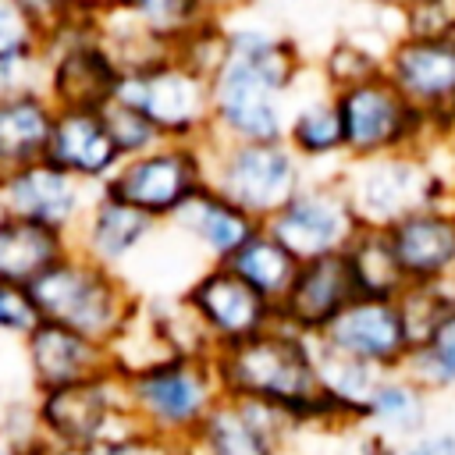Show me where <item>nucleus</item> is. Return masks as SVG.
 Segmentation results:
<instances>
[{
  "mask_svg": "<svg viewBox=\"0 0 455 455\" xmlns=\"http://www.w3.org/2000/svg\"><path fill=\"white\" fill-rule=\"evenodd\" d=\"M306 78L299 43L256 21L224 18V57L210 82V139L281 142L291 96Z\"/></svg>",
  "mask_w": 455,
  "mask_h": 455,
  "instance_id": "f257e3e1",
  "label": "nucleus"
},
{
  "mask_svg": "<svg viewBox=\"0 0 455 455\" xmlns=\"http://www.w3.org/2000/svg\"><path fill=\"white\" fill-rule=\"evenodd\" d=\"M213 370L228 398L270 405L284 412L299 430H348L338 423L320 391L313 338L284 323H274L249 341L220 348L213 355Z\"/></svg>",
  "mask_w": 455,
  "mask_h": 455,
  "instance_id": "f03ea898",
  "label": "nucleus"
},
{
  "mask_svg": "<svg viewBox=\"0 0 455 455\" xmlns=\"http://www.w3.org/2000/svg\"><path fill=\"white\" fill-rule=\"evenodd\" d=\"M338 181L363 228H391L402 217L455 199L441 149H409L373 160H345Z\"/></svg>",
  "mask_w": 455,
  "mask_h": 455,
  "instance_id": "7ed1b4c3",
  "label": "nucleus"
},
{
  "mask_svg": "<svg viewBox=\"0 0 455 455\" xmlns=\"http://www.w3.org/2000/svg\"><path fill=\"white\" fill-rule=\"evenodd\" d=\"M124 405L139 430L192 444L196 430L220 402L213 355H167L121 377Z\"/></svg>",
  "mask_w": 455,
  "mask_h": 455,
  "instance_id": "20e7f679",
  "label": "nucleus"
},
{
  "mask_svg": "<svg viewBox=\"0 0 455 455\" xmlns=\"http://www.w3.org/2000/svg\"><path fill=\"white\" fill-rule=\"evenodd\" d=\"M28 291L43 320L78 331L103 345L117 338V331L139 306V291L128 284L124 274L107 270L75 249L57 259Z\"/></svg>",
  "mask_w": 455,
  "mask_h": 455,
  "instance_id": "39448f33",
  "label": "nucleus"
},
{
  "mask_svg": "<svg viewBox=\"0 0 455 455\" xmlns=\"http://www.w3.org/2000/svg\"><path fill=\"white\" fill-rule=\"evenodd\" d=\"M32 416L39 441L60 455H92L139 430L114 370L32 395Z\"/></svg>",
  "mask_w": 455,
  "mask_h": 455,
  "instance_id": "423d86ee",
  "label": "nucleus"
},
{
  "mask_svg": "<svg viewBox=\"0 0 455 455\" xmlns=\"http://www.w3.org/2000/svg\"><path fill=\"white\" fill-rule=\"evenodd\" d=\"M206 146V185L224 196L231 206L249 213L256 224H267L306 181L309 167L281 142H220L203 139Z\"/></svg>",
  "mask_w": 455,
  "mask_h": 455,
  "instance_id": "0eeeda50",
  "label": "nucleus"
},
{
  "mask_svg": "<svg viewBox=\"0 0 455 455\" xmlns=\"http://www.w3.org/2000/svg\"><path fill=\"white\" fill-rule=\"evenodd\" d=\"M334 100L341 114L345 160H373L434 146L427 117L387 82L384 71L334 92Z\"/></svg>",
  "mask_w": 455,
  "mask_h": 455,
  "instance_id": "6e6552de",
  "label": "nucleus"
},
{
  "mask_svg": "<svg viewBox=\"0 0 455 455\" xmlns=\"http://www.w3.org/2000/svg\"><path fill=\"white\" fill-rule=\"evenodd\" d=\"M114 100L142 114L167 142H203L210 135V82L174 57L124 71Z\"/></svg>",
  "mask_w": 455,
  "mask_h": 455,
  "instance_id": "1a4fd4ad",
  "label": "nucleus"
},
{
  "mask_svg": "<svg viewBox=\"0 0 455 455\" xmlns=\"http://www.w3.org/2000/svg\"><path fill=\"white\" fill-rule=\"evenodd\" d=\"M206 188V146L203 142H160L139 156L121 160L103 192L142 210L156 224L171 217Z\"/></svg>",
  "mask_w": 455,
  "mask_h": 455,
  "instance_id": "9d476101",
  "label": "nucleus"
},
{
  "mask_svg": "<svg viewBox=\"0 0 455 455\" xmlns=\"http://www.w3.org/2000/svg\"><path fill=\"white\" fill-rule=\"evenodd\" d=\"M96 18L68 21L43 32L46 100L57 110H103L117 92L121 68L103 50Z\"/></svg>",
  "mask_w": 455,
  "mask_h": 455,
  "instance_id": "9b49d317",
  "label": "nucleus"
},
{
  "mask_svg": "<svg viewBox=\"0 0 455 455\" xmlns=\"http://www.w3.org/2000/svg\"><path fill=\"white\" fill-rule=\"evenodd\" d=\"M387 82L427 117L434 146L455 135V36L398 32L384 50Z\"/></svg>",
  "mask_w": 455,
  "mask_h": 455,
  "instance_id": "f8f14e48",
  "label": "nucleus"
},
{
  "mask_svg": "<svg viewBox=\"0 0 455 455\" xmlns=\"http://www.w3.org/2000/svg\"><path fill=\"white\" fill-rule=\"evenodd\" d=\"M263 228L299 263H306L345 252L363 224L338 181V171H331V174H309V181Z\"/></svg>",
  "mask_w": 455,
  "mask_h": 455,
  "instance_id": "ddd939ff",
  "label": "nucleus"
},
{
  "mask_svg": "<svg viewBox=\"0 0 455 455\" xmlns=\"http://www.w3.org/2000/svg\"><path fill=\"white\" fill-rule=\"evenodd\" d=\"M185 309L196 316L199 331L206 334L213 355L238 341H249L277 323L274 302H267L256 288H249L235 270L224 263H206L178 295Z\"/></svg>",
  "mask_w": 455,
  "mask_h": 455,
  "instance_id": "4468645a",
  "label": "nucleus"
},
{
  "mask_svg": "<svg viewBox=\"0 0 455 455\" xmlns=\"http://www.w3.org/2000/svg\"><path fill=\"white\" fill-rule=\"evenodd\" d=\"M313 341L323 345L327 352H338L380 373L405 370V359L412 352V338H409L398 302L366 299V295H355Z\"/></svg>",
  "mask_w": 455,
  "mask_h": 455,
  "instance_id": "2eb2a0df",
  "label": "nucleus"
},
{
  "mask_svg": "<svg viewBox=\"0 0 455 455\" xmlns=\"http://www.w3.org/2000/svg\"><path fill=\"white\" fill-rule=\"evenodd\" d=\"M295 434L302 430L284 412L220 395L192 437V455H284Z\"/></svg>",
  "mask_w": 455,
  "mask_h": 455,
  "instance_id": "dca6fc26",
  "label": "nucleus"
},
{
  "mask_svg": "<svg viewBox=\"0 0 455 455\" xmlns=\"http://www.w3.org/2000/svg\"><path fill=\"white\" fill-rule=\"evenodd\" d=\"M92 192L96 188L75 181L50 160H39V164H28V167L0 178V210L36 220V224H46L71 238L92 203Z\"/></svg>",
  "mask_w": 455,
  "mask_h": 455,
  "instance_id": "f3484780",
  "label": "nucleus"
},
{
  "mask_svg": "<svg viewBox=\"0 0 455 455\" xmlns=\"http://www.w3.org/2000/svg\"><path fill=\"white\" fill-rule=\"evenodd\" d=\"M164 224H156L142 210H135L124 199L96 188L85 217L78 220L75 235H71V249L82 252V256H89L92 263L121 274L153 242V235Z\"/></svg>",
  "mask_w": 455,
  "mask_h": 455,
  "instance_id": "a211bd4d",
  "label": "nucleus"
},
{
  "mask_svg": "<svg viewBox=\"0 0 455 455\" xmlns=\"http://www.w3.org/2000/svg\"><path fill=\"white\" fill-rule=\"evenodd\" d=\"M21 355H25V373H28L32 395L114 370L110 348L103 341H92L78 331L50 323V320H39V327L21 341Z\"/></svg>",
  "mask_w": 455,
  "mask_h": 455,
  "instance_id": "6ab92c4d",
  "label": "nucleus"
},
{
  "mask_svg": "<svg viewBox=\"0 0 455 455\" xmlns=\"http://www.w3.org/2000/svg\"><path fill=\"white\" fill-rule=\"evenodd\" d=\"M355 281L345 263V256H320L299 263V274L288 288V295L277 302V323L316 338L352 299H355Z\"/></svg>",
  "mask_w": 455,
  "mask_h": 455,
  "instance_id": "aec40b11",
  "label": "nucleus"
},
{
  "mask_svg": "<svg viewBox=\"0 0 455 455\" xmlns=\"http://www.w3.org/2000/svg\"><path fill=\"white\" fill-rule=\"evenodd\" d=\"M46 160L89 188H103L121 167V149L103 121V110H57Z\"/></svg>",
  "mask_w": 455,
  "mask_h": 455,
  "instance_id": "412c9836",
  "label": "nucleus"
},
{
  "mask_svg": "<svg viewBox=\"0 0 455 455\" xmlns=\"http://www.w3.org/2000/svg\"><path fill=\"white\" fill-rule=\"evenodd\" d=\"M387 235L409 284L455 281V199L402 217Z\"/></svg>",
  "mask_w": 455,
  "mask_h": 455,
  "instance_id": "4be33fe9",
  "label": "nucleus"
},
{
  "mask_svg": "<svg viewBox=\"0 0 455 455\" xmlns=\"http://www.w3.org/2000/svg\"><path fill=\"white\" fill-rule=\"evenodd\" d=\"M430 427V395L409 380L402 370L398 373H384L380 384L373 387L355 430L366 434L370 441L395 448L405 444L412 437H419Z\"/></svg>",
  "mask_w": 455,
  "mask_h": 455,
  "instance_id": "5701e85b",
  "label": "nucleus"
},
{
  "mask_svg": "<svg viewBox=\"0 0 455 455\" xmlns=\"http://www.w3.org/2000/svg\"><path fill=\"white\" fill-rule=\"evenodd\" d=\"M171 228L181 231L206 256V263H228L259 224L206 185L171 217Z\"/></svg>",
  "mask_w": 455,
  "mask_h": 455,
  "instance_id": "b1692460",
  "label": "nucleus"
},
{
  "mask_svg": "<svg viewBox=\"0 0 455 455\" xmlns=\"http://www.w3.org/2000/svg\"><path fill=\"white\" fill-rule=\"evenodd\" d=\"M284 146L313 171V167H341L345 164V135H341V114L331 89H316L302 100H291L288 124H284Z\"/></svg>",
  "mask_w": 455,
  "mask_h": 455,
  "instance_id": "393cba45",
  "label": "nucleus"
},
{
  "mask_svg": "<svg viewBox=\"0 0 455 455\" xmlns=\"http://www.w3.org/2000/svg\"><path fill=\"white\" fill-rule=\"evenodd\" d=\"M68 252H71L68 235L0 210V281L32 288Z\"/></svg>",
  "mask_w": 455,
  "mask_h": 455,
  "instance_id": "a878e982",
  "label": "nucleus"
},
{
  "mask_svg": "<svg viewBox=\"0 0 455 455\" xmlns=\"http://www.w3.org/2000/svg\"><path fill=\"white\" fill-rule=\"evenodd\" d=\"M53 114L57 107L46 100V92L0 100V178L46 160Z\"/></svg>",
  "mask_w": 455,
  "mask_h": 455,
  "instance_id": "bb28decb",
  "label": "nucleus"
},
{
  "mask_svg": "<svg viewBox=\"0 0 455 455\" xmlns=\"http://www.w3.org/2000/svg\"><path fill=\"white\" fill-rule=\"evenodd\" d=\"M110 7L174 53L178 43H185L203 25L217 21L228 4L224 0H114Z\"/></svg>",
  "mask_w": 455,
  "mask_h": 455,
  "instance_id": "cd10ccee",
  "label": "nucleus"
},
{
  "mask_svg": "<svg viewBox=\"0 0 455 455\" xmlns=\"http://www.w3.org/2000/svg\"><path fill=\"white\" fill-rule=\"evenodd\" d=\"M341 256L352 270L355 291L366 299H398L409 288L387 228H359Z\"/></svg>",
  "mask_w": 455,
  "mask_h": 455,
  "instance_id": "c85d7f7f",
  "label": "nucleus"
},
{
  "mask_svg": "<svg viewBox=\"0 0 455 455\" xmlns=\"http://www.w3.org/2000/svg\"><path fill=\"white\" fill-rule=\"evenodd\" d=\"M228 270H235L249 288H256L267 302H274V309H277V302L288 295V288H291V281H295V274H299V259L259 224L252 235H249V242L224 263Z\"/></svg>",
  "mask_w": 455,
  "mask_h": 455,
  "instance_id": "c756f323",
  "label": "nucleus"
},
{
  "mask_svg": "<svg viewBox=\"0 0 455 455\" xmlns=\"http://www.w3.org/2000/svg\"><path fill=\"white\" fill-rule=\"evenodd\" d=\"M402 373L416 380L430 398L455 391V313L412 345Z\"/></svg>",
  "mask_w": 455,
  "mask_h": 455,
  "instance_id": "7c9ffc66",
  "label": "nucleus"
},
{
  "mask_svg": "<svg viewBox=\"0 0 455 455\" xmlns=\"http://www.w3.org/2000/svg\"><path fill=\"white\" fill-rule=\"evenodd\" d=\"M384 50L387 46H370V43L352 39V36L334 39L327 46L323 60H320L316 78L331 92H341L348 85H359V82H366V78H373V75L384 71Z\"/></svg>",
  "mask_w": 455,
  "mask_h": 455,
  "instance_id": "2f4dec72",
  "label": "nucleus"
},
{
  "mask_svg": "<svg viewBox=\"0 0 455 455\" xmlns=\"http://www.w3.org/2000/svg\"><path fill=\"white\" fill-rule=\"evenodd\" d=\"M402 320L409 327L412 345L419 338H427L441 320H448L455 313V281H427V284H409L398 299Z\"/></svg>",
  "mask_w": 455,
  "mask_h": 455,
  "instance_id": "473e14b6",
  "label": "nucleus"
},
{
  "mask_svg": "<svg viewBox=\"0 0 455 455\" xmlns=\"http://www.w3.org/2000/svg\"><path fill=\"white\" fill-rule=\"evenodd\" d=\"M103 121H107V128H110V135H114V142H117V149H121L124 160L128 156H139V153H146V149H153L160 142H167L142 114H135L132 107H124L117 100H110L103 107Z\"/></svg>",
  "mask_w": 455,
  "mask_h": 455,
  "instance_id": "72a5a7b5",
  "label": "nucleus"
},
{
  "mask_svg": "<svg viewBox=\"0 0 455 455\" xmlns=\"http://www.w3.org/2000/svg\"><path fill=\"white\" fill-rule=\"evenodd\" d=\"M46 92V57L43 50L0 57V100Z\"/></svg>",
  "mask_w": 455,
  "mask_h": 455,
  "instance_id": "f704fd0d",
  "label": "nucleus"
},
{
  "mask_svg": "<svg viewBox=\"0 0 455 455\" xmlns=\"http://www.w3.org/2000/svg\"><path fill=\"white\" fill-rule=\"evenodd\" d=\"M39 306L32 299L28 288L21 284H7L0 281V338H11V341H25L36 327H39Z\"/></svg>",
  "mask_w": 455,
  "mask_h": 455,
  "instance_id": "c9c22d12",
  "label": "nucleus"
},
{
  "mask_svg": "<svg viewBox=\"0 0 455 455\" xmlns=\"http://www.w3.org/2000/svg\"><path fill=\"white\" fill-rule=\"evenodd\" d=\"M32 50H43L39 21L18 0H0V57L32 53Z\"/></svg>",
  "mask_w": 455,
  "mask_h": 455,
  "instance_id": "e433bc0d",
  "label": "nucleus"
},
{
  "mask_svg": "<svg viewBox=\"0 0 455 455\" xmlns=\"http://www.w3.org/2000/svg\"><path fill=\"white\" fill-rule=\"evenodd\" d=\"M43 32L68 25V21H82V18H96L103 7H110L114 0H18Z\"/></svg>",
  "mask_w": 455,
  "mask_h": 455,
  "instance_id": "4c0bfd02",
  "label": "nucleus"
},
{
  "mask_svg": "<svg viewBox=\"0 0 455 455\" xmlns=\"http://www.w3.org/2000/svg\"><path fill=\"white\" fill-rule=\"evenodd\" d=\"M409 36H455V0H419L402 14Z\"/></svg>",
  "mask_w": 455,
  "mask_h": 455,
  "instance_id": "58836bf2",
  "label": "nucleus"
},
{
  "mask_svg": "<svg viewBox=\"0 0 455 455\" xmlns=\"http://www.w3.org/2000/svg\"><path fill=\"white\" fill-rule=\"evenodd\" d=\"M359 455H455V430L451 427H427L419 437H412L405 444H395V448H384V444H377L363 434V451Z\"/></svg>",
  "mask_w": 455,
  "mask_h": 455,
  "instance_id": "ea45409f",
  "label": "nucleus"
},
{
  "mask_svg": "<svg viewBox=\"0 0 455 455\" xmlns=\"http://www.w3.org/2000/svg\"><path fill=\"white\" fill-rule=\"evenodd\" d=\"M92 455H192V444L185 441H171L160 434H146V430H132L121 441L92 451Z\"/></svg>",
  "mask_w": 455,
  "mask_h": 455,
  "instance_id": "a19ab883",
  "label": "nucleus"
},
{
  "mask_svg": "<svg viewBox=\"0 0 455 455\" xmlns=\"http://www.w3.org/2000/svg\"><path fill=\"white\" fill-rule=\"evenodd\" d=\"M363 4H370V7H380V11H395L398 18L412 7V4H419V0H363Z\"/></svg>",
  "mask_w": 455,
  "mask_h": 455,
  "instance_id": "79ce46f5",
  "label": "nucleus"
},
{
  "mask_svg": "<svg viewBox=\"0 0 455 455\" xmlns=\"http://www.w3.org/2000/svg\"><path fill=\"white\" fill-rule=\"evenodd\" d=\"M441 149V160H444V171H448V178H451V188H455V135L444 142V146H437Z\"/></svg>",
  "mask_w": 455,
  "mask_h": 455,
  "instance_id": "37998d69",
  "label": "nucleus"
},
{
  "mask_svg": "<svg viewBox=\"0 0 455 455\" xmlns=\"http://www.w3.org/2000/svg\"><path fill=\"white\" fill-rule=\"evenodd\" d=\"M4 409H7V402H4V391H0V419H4Z\"/></svg>",
  "mask_w": 455,
  "mask_h": 455,
  "instance_id": "c03bdc74",
  "label": "nucleus"
}]
</instances>
